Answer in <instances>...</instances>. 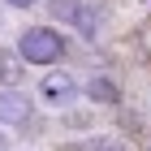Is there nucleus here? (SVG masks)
Masks as SVG:
<instances>
[{"mask_svg": "<svg viewBox=\"0 0 151 151\" xmlns=\"http://www.w3.org/2000/svg\"><path fill=\"white\" fill-rule=\"evenodd\" d=\"M47 13H52L56 22H65V26H82L86 4H82V0H47Z\"/></svg>", "mask_w": 151, "mask_h": 151, "instance_id": "obj_6", "label": "nucleus"}, {"mask_svg": "<svg viewBox=\"0 0 151 151\" xmlns=\"http://www.w3.org/2000/svg\"><path fill=\"white\" fill-rule=\"evenodd\" d=\"M78 151H125V142H121V138H108V134H95V138H86Z\"/></svg>", "mask_w": 151, "mask_h": 151, "instance_id": "obj_7", "label": "nucleus"}, {"mask_svg": "<svg viewBox=\"0 0 151 151\" xmlns=\"http://www.w3.org/2000/svg\"><path fill=\"white\" fill-rule=\"evenodd\" d=\"M35 112V99H26L22 91H0V125H26Z\"/></svg>", "mask_w": 151, "mask_h": 151, "instance_id": "obj_3", "label": "nucleus"}, {"mask_svg": "<svg viewBox=\"0 0 151 151\" xmlns=\"http://www.w3.org/2000/svg\"><path fill=\"white\" fill-rule=\"evenodd\" d=\"M86 99H91V104H121V86H116L108 73H95V78L86 82Z\"/></svg>", "mask_w": 151, "mask_h": 151, "instance_id": "obj_5", "label": "nucleus"}, {"mask_svg": "<svg viewBox=\"0 0 151 151\" xmlns=\"http://www.w3.org/2000/svg\"><path fill=\"white\" fill-rule=\"evenodd\" d=\"M4 4H13V9H30V4H39V0H4Z\"/></svg>", "mask_w": 151, "mask_h": 151, "instance_id": "obj_8", "label": "nucleus"}, {"mask_svg": "<svg viewBox=\"0 0 151 151\" xmlns=\"http://www.w3.org/2000/svg\"><path fill=\"white\" fill-rule=\"evenodd\" d=\"M17 52H22L26 65H56L60 52H65V39L52 26H30L22 35V43H17Z\"/></svg>", "mask_w": 151, "mask_h": 151, "instance_id": "obj_1", "label": "nucleus"}, {"mask_svg": "<svg viewBox=\"0 0 151 151\" xmlns=\"http://www.w3.org/2000/svg\"><path fill=\"white\" fill-rule=\"evenodd\" d=\"M22 82H26V60H22V52H9V47H4V52H0V86H4V91H17Z\"/></svg>", "mask_w": 151, "mask_h": 151, "instance_id": "obj_4", "label": "nucleus"}, {"mask_svg": "<svg viewBox=\"0 0 151 151\" xmlns=\"http://www.w3.org/2000/svg\"><path fill=\"white\" fill-rule=\"evenodd\" d=\"M39 95H43V104H52V108H69L73 99H78V82H73V73L52 69L39 82Z\"/></svg>", "mask_w": 151, "mask_h": 151, "instance_id": "obj_2", "label": "nucleus"}]
</instances>
